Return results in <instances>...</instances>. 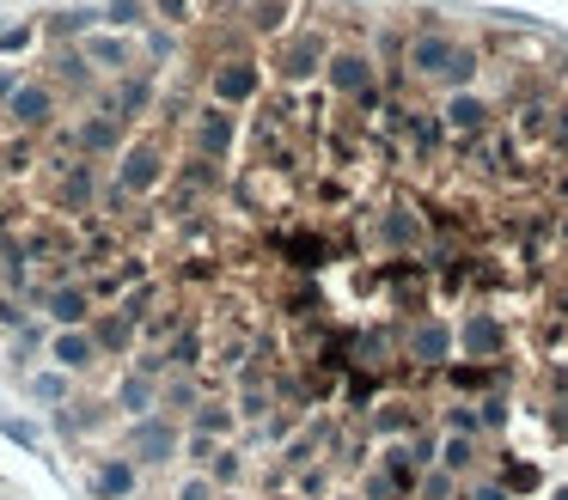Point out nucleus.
<instances>
[{
	"label": "nucleus",
	"instance_id": "obj_1",
	"mask_svg": "<svg viewBox=\"0 0 568 500\" xmlns=\"http://www.w3.org/2000/svg\"><path fill=\"white\" fill-rule=\"evenodd\" d=\"M178 451H184V439H178L172 415H148V421L129 427V458L135 463H172Z\"/></svg>",
	"mask_w": 568,
	"mask_h": 500
},
{
	"label": "nucleus",
	"instance_id": "obj_2",
	"mask_svg": "<svg viewBox=\"0 0 568 500\" xmlns=\"http://www.w3.org/2000/svg\"><path fill=\"white\" fill-rule=\"evenodd\" d=\"M477 458H483L477 433H446V439H440V470H446V476H458V482H465V476L477 470Z\"/></svg>",
	"mask_w": 568,
	"mask_h": 500
},
{
	"label": "nucleus",
	"instance_id": "obj_3",
	"mask_svg": "<svg viewBox=\"0 0 568 500\" xmlns=\"http://www.w3.org/2000/svg\"><path fill=\"white\" fill-rule=\"evenodd\" d=\"M92 488H99L104 500H123V494H135V463H129V458H104L99 470H92Z\"/></svg>",
	"mask_w": 568,
	"mask_h": 500
},
{
	"label": "nucleus",
	"instance_id": "obj_4",
	"mask_svg": "<svg viewBox=\"0 0 568 500\" xmlns=\"http://www.w3.org/2000/svg\"><path fill=\"white\" fill-rule=\"evenodd\" d=\"M55 366H68V373H87L92 360H99V341L92 336H55Z\"/></svg>",
	"mask_w": 568,
	"mask_h": 500
},
{
	"label": "nucleus",
	"instance_id": "obj_5",
	"mask_svg": "<svg viewBox=\"0 0 568 500\" xmlns=\"http://www.w3.org/2000/svg\"><path fill=\"white\" fill-rule=\"evenodd\" d=\"M116 402H123V409L135 415V421H148V415H153V378L129 373L123 385H116Z\"/></svg>",
	"mask_w": 568,
	"mask_h": 500
},
{
	"label": "nucleus",
	"instance_id": "obj_6",
	"mask_svg": "<svg viewBox=\"0 0 568 500\" xmlns=\"http://www.w3.org/2000/svg\"><path fill=\"white\" fill-rule=\"evenodd\" d=\"M465 348H470V360L495 354V348H501V324H495V317H470V324H465Z\"/></svg>",
	"mask_w": 568,
	"mask_h": 500
},
{
	"label": "nucleus",
	"instance_id": "obj_7",
	"mask_svg": "<svg viewBox=\"0 0 568 500\" xmlns=\"http://www.w3.org/2000/svg\"><path fill=\"white\" fill-rule=\"evenodd\" d=\"M233 421L239 415L226 409V402H202L196 415H190V427H196V433H209V439H221V433H233Z\"/></svg>",
	"mask_w": 568,
	"mask_h": 500
},
{
	"label": "nucleus",
	"instance_id": "obj_8",
	"mask_svg": "<svg viewBox=\"0 0 568 500\" xmlns=\"http://www.w3.org/2000/svg\"><path fill=\"white\" fill-rule=\"evenodd\" d=\"M409 500H458V476H446L440 463H434V470H422V482Z\"/></svg>",
	"mask_w": 568,
	"mask_h": 500
},
{
	"label": "nucleus",
	"instance_id": "obj_9",
	"mask_svg": "<svg viewBox=\"0 0 568 500\" xmlns=\"http://www.w3.org/2000/svg\"><path fill=\"white\" fill-rule=\"evenodd\" d=\"M209 482H214V488H221V482H226V488L245 482V458H239L233 446H221V451H214V463H209Z\"/></svg>",
	"mask_w": 568,
	"mask_h": 500
},
{
	"label": "nucleus",
	"instance_id": "obj_10",
	"mask_svg": "<svg viewBox=\"0 0 568 500\" xmlns=\"http://www.w3.org/2000/svg\"><path fill=\"white\" fill-rule=\"evenodd\" d=\"M361 500H409V494L385 470H367V476H361Z\"/></svg>",
	"mask_w": 568,
	"mask_h": 500
},
{
	"label": "nucleus",
	"instance_id": "obj_11",
	"mask_svg": "<svg viewBox=\"0 0 568 500\" xmlns=\"http://www.w3.org/2000/svg\"><path fill=\"white\" fill-rule=\"evenodd\" d=\"M50 312H55V324H80V317H87V293H74V287H68V293H55V299H50Z\"/></svg>",
	"mask_w": 568,
	"mask_h": 500
},
{
	"label": "nucleus",
	"instance_id": "obj_12",
	"mask_svg": "<svg viewBox=\"0 0 568 500\" xmlns=\"http://www.w3.org/2000/svg\"><path fill=\"white\" fill-rule=\"evenodd\" d=\"M440 61H446V43H416V49H409V68L440 73Z\"/></svg>",
	"mask_w": 568,
	"mask_h": 500
},
{
	"label": "nucleus",
	"instance_id": "obj_13",
	"mask_svg": "<svg viewBox=\"0 0 568 500\" xmlns=\"http://www.w3.org/2000/svg\"><path fill=\"white\" fill-rule=\"evenodd\" d=\"M416 354H428V360H440V354H446V329H440V324L416 329Z\"/></svg>",
	"mask_w": 568,
	"mask_h": 500
},
{
	"label": "nucleus",
	"instance_id": "obj_14",
	"mask_svg": "<svg viewBox=\"0 0 568 500\" xmlns=\"http://www.w3.org/2000/svg\"><path fill=\"white\" fill-rule=\"evenodd\" d=\"M13 110H19L26 122H43V110H50V98H43V92H19V98H13Z\"/></svg>",
	"mask_w": 568,
	"mask_h": 500
},
{
	"label": "nucleus",
	"instance_id": "obj_15",
	"mask_svg": "<svg viewBox=\"0 0 568 500\" xmlns=\"http://www.w3.org/2000/svg\"><path fill=\"white\" fill-rule=\"evenodd\" d=\"M31 390H38L43 402H62V397H68V378H62V373H43V378H38V385H31Z\"/></svg>",
	"mask_w": 568,
	"mask_h": 500
},
{
	"label": "nucleus",
	"instance_id": "obj_16",
	"mask_svg": "<svg viewBox=\"0 0 568 500\" xmlns=\"http://www.w3.org/2000/svg\"><path fill=\"white\" fill-rule=\"evenodd\" d=\"M172 500H214V482H209V476H190V482H178Z\"/></svg>",
	"mask_w": 568,
	"mask_h": 500
},
{
	"label": "nucleus",
	"instance_id": "obj_17",
	"mask_svg": "<svg viewBox=\"0 0 568 500\" xmlns=\"http://www.w3.org/2000/svg\"><path fill=\"white\" fill-rule=\"evenodd\" d=\"M361 80H367V68H361L355 55H343V61H336V85H343V92H348V85H361Z\"/></svg>",
	"mask_w": 568,
	"mask_h": 500
},
{
	"label": "nucleus",
	"instance_id": "obj_18",
	"mask_svg": "<svg viewBox=\"0 0 568 500\" xmlns=\"http://www.w3.org/2000/svg\"><path fill=\"white\" fill-rule=\"evenodd\" d=\"M465 500H514V494H507L501 482H470V488H465Z\"/></svg>",
	"mask_w": 568,
	"mask_h": 500
},
{
	"label": "nucleus",
	"instance_id": "obj_19",
	"mask_svg": "<svg viewBox=\"0 0 568 500\" xmlns=\"http://www.w3.org/2000/svg\"><path fill=\"white\" fill-rule=\"evenodd\" d=\"M550 500H568V488H556V494H550Z\"/></svg>",
	"mask_w": 568,
	"mask_h": 500
},
{
	"label": "nucleus",
	"instance_id": "obj_20",
	"mask_svg": "<svg viewBox=\"0 0 568 500\" xmlns=\"http://www.w3.org/2000/svg\"><path fill=\"white\" fill-rule=\"evenodd\" d=\"M331 500H361V494H331Z\"/></svg>",
	"mask_w": 568,
	"mask_h": 500
},
{
	"label": "nucleus",
	"instance_id": "obj_21",
	"mask_svg": "<svg viewBox=\"0 0 568 500\" xmlns=\"http://www.w3.org/2000/svg\"><path fill=\"white\" fill-rule=\"evenodd\" d=\"M562 190H568V177H562Z\"/></svg>",
	"mask_w": 568,
	"mask_h": 500
}]
</instances>
